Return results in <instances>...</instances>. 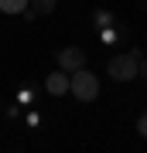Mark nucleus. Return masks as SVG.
Here are the masks:
<instances>
[{"mask_svg":"<svg viewBox=\"0 0 147 153\" xmlns=\"http://www.w3.org/2000/svg\"><path fill=\"white\" fill-rule=\"evenodd\" d=\"M69 92L79 102H93L99 95V78L93 71H86V68H75V71H69Z\"/></svg>","mask_w":147,"mask_h":153,"instance_id":"1","label":"nucleus"},{"mask_svg":"<svg viewBox=\"0 0 147 153\" xmlns=\"http://www.w3.org/2000/svg\"><path fill=\"white\" fill-rule=\"evenodd\" d=\"M137 51H127V55H113L109 58V65H106V71H109V78L113 82H130V78H137Z\"/></svg>","mask_w":147,"mask_h":153,"instance_id":"2","label":"nucleus"},{"mask_svg":"<svg viewBox=\"0 0 147 153\" xmlns=\"http://www.w3.org/2000/svg\"><path fill=\"white\" fill-rule=\"evenodd\" d=\"M58 68H62V71L86 68V51H82V48H62V51H58Z\"/></svg>","mask_w":147,"mask_h":153,"instance_id":"3","label":"nucleus"},{"mask_svg":"<svg viewBox=\"0 0 147 153\" xmlns=\"http://www.w3.org/2000/svg\"><path fill=\"white\" fill-rule=\"evenodd\" d=\"M44 88H48L51 95H65L69 92V71H55V75L44 78Z\"/></svg>","mask_w":147,"mask_h":153,"instance_id":"4","label":"nucleus"},{"mask_svg":"<svg viewBox=\"0 0 147 153\" xmlns=\"http://www.w3.org/2000/svg\"><path fill=\"white\" fill-rule=\"evenodd\" d=\"M55 10V0H34V7L27 10V21H34L38 14H51Z\"/></svg>","mask_w":147,"mask_h":153,"instance_id":"5","label":"nucleus"},{"mask_svg":"<svg viewBox=\"0 0 147 153\" xmlns=\"http://www.w3.org/2000/svg\"><path fill=\"white\" fill-rule=\"evenodd\" d=\"M0 10L4 14H24L27 10V0H0Z\"/></svg>","mask_w":147,"mask_h":153,"instance_id":"6","label":"nucleus"},{"mask_svg":"<svg viewBox=\"0 0 147 153\" xmlns=\"http://www.w3.org/2000/svg\"><path fill=\"white\" fill-rule=\"evenodd\" d=\"M96 24H99V27H109V24H113V14H106V10H96Z\"/></svg>","mask_w":147,"mask_h":153,"instance_id":"7","label":"nucleus"},{"mask_svg":"<svg viewBox=\"0 0 147 153\" xmlns=\"http://www.w3.org/2000/svg\"><path fill=\"white\" fill-rule=\"evenodd\" d=\"M137 78H147V58H137Z\"/></svg>","mask_w":147,"mask_h":153,"instance_id":"8","label":"nucleus"},{"mask_svg":"<svg viewBox=\"0 0 147 153\" xmlns=\"http://www.w3.org/2000/svg\"><path fill=\"white\" fill-rule=\"evenodd\" d=\"M137 133L147 140V116H140V119H137Z\"/></svg>","mask_w":147,"mask_h":153,"instance_id":"9","label":"nucleus"}]
</instances>
